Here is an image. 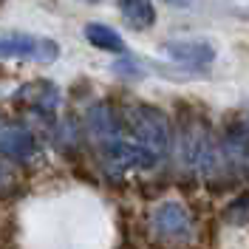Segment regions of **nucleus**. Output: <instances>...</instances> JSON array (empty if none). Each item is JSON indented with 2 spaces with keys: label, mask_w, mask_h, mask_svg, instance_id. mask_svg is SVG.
<instances>
[{
  "label": "nucleus",
  "mask_w": 249,
  "mask_h": 249,
  "mask_svg": "<svg viewBox=\"0 0 249 249\" xmlns=\"http://www.w3.org/2000/svg\"><path fill=\"white\" fill-rule=\"evenodd\" d=\"M178 156L190 170H196L201 178H215L224 170V150L215 136L201 122H184L178 136Z\"/></svg>",
  "instance_id": "2"
},
{
  "label": "nucleus",
  "mask_w": 249,
  "mask_h": 249,
  "mask_svg": "<svg viewBox=\"0 0 249 249\" xmlns=\"http://www.w3.org/2000/svg\"><path fill=\"white\" fill-rule=\"evenodd\" d=\"M224 218H227L230 224H238V227L249 224V196H241V198H235L232 204H227Z\"/></svg>",
  "instance_id": "12"
},
{
  "label": "nucleus",
  "mask_w": 249,
  "mask_h": 249,
  "mask_svg": "<svg viewBox=\"0 0 249 249\" xmlns=\"http://www.w3.org/2000/svg\"><path fill=\"white\" fill-rule=\"evenodd\" d=\"M82 34H85V40H88L93 48H99V51H110V54H119V57L127 54V46H124L122 34L116 29H110V26H105V23H85Z\"/></svg>",
  "instance_id": "9"
},
{
  "label": "nucleus",
  "mask_w": 249,
  "mask_h": 249,
  "mask_svg": "<svg viewBox=\"0 0 249 249\" xmlns=\"http://www.w3.org/2000/svg\"><path fill=\"white\" fill-rule=\"evenodd\" d=\"M150 227H153V232L161 241H170V244H181L193 232L190 215H187V210L178 201L159 204L153 210V215H150Z\"/></svg>",
  "instance_id": "5"
},
{
  "label": "nucleus",
  "mask_w": 249,
  "mask_h": 249,
  "mask_svg": "<svg viewBox=\"0 0 249 249\" xmlns=\"http://www.w3.org/2000/svg\"><path fill=\"white\" fill-rule=\"evenodd\" d=\"M119 3V12H122L124 23L133 26L136 31L150 29L156 23V6L153 0H116Z\"/></svg>",
  "instance_id": "10"
},
{
  "label": "nucleus",
  "mask_w": 249,
  "mask_h": 249,
  "mask_svg": "<svg viewBox=\"0 0 249 249\" xmlns=\"http://www.w3.org/2000/svg\"><path fill=\"white\" fill-rule=\"evenodd\" d=\"M247 164H249V153H247Z\"/></svg>",
  "instance_id": "15"
},
{
  "label": "nucleus",
  "mask_w": 249,
  "mask_h": 249,
  "mask_svg": "<svg viewBox=\"0 0 249 249\" xmlns=\"http://www.w3.org/2000/svg\"><path fill=\"white\" fill-rule=\"evenodd\" d=\"M54 142L62 153H74L82 142V124L74 119V116H65L57 122V130H54Z\"/></svg>",
  "instance_id": "11"
},
{
  "label": "nucleus",
  "mask_w": 249,
  "mask_h": 249,
  "mask_svg": "<svg viewBox=\"0 0 249 249\" xmlns=\"http://www.w3.org/2000/svg\"><path fill=\"white\" fill-rule=\"evenodd\" d=\"M161 51L184 68H207L215 60V48L207 40H167Z\"/></svg>",
  "instance_id": "8"
},
{
  "label": "nucleus",
  "mask_w": 249,
  "mask_h": 249,
  "mask_svg": "<svg viewBox=\"0 0 249 249\" xmlns=\"http://www.w3.org/2000/svg\"><path fill=\"white\" fill-rule=\"evenodd\" d=\"M0 156L9 161H29L37 156V136L26 124H0Z\"/></svg>",
  "instance_id": "7"
},
{
  "label": "nucleus",
  "mask_w": 249,
  "mask_h": 249,
  "mask_svg": "<svg viewBox=\"0 0 249 249\" xmlns=\"http://www.w3.org/2000/svg\"><path fill=\"white\" fill-rule=\"evenodd\" d=\"M15 102H20L23 108L34 110L43 119H54L57 108H60V102H62V93L48 79H31V82H23L15 91Z\"/></svg>",
  "instance_id": "4"
},
{
  "label": "nucleus",
  "mask_w": 249,
  "mask_h": 249,
  "mask_svg": "<svg viewBox=\"0 0 249 249\" xmlns=\"http://www.w3.org/2000/svg\"><path fill=\"white\" fill-rule=\"evenodd\" d=\"M82 3H99V0H82Z\"/></svg>",
  "instance_id": "14"
},
{
  "label": "nucleus",
  "mask_w": 249,
  "mask_h": 249,
  "mask_svg": "<svg viewBox=\"0 0 249 249\" xmlns=\"http://www.w3.org/2000/svg\"><path fill=\"white\" fill-rule=\"evenodd\" d=\"M113 71L116 74H124V77H142V68L133 60H119L113 65Z\"/></svg>",
  "instance_id": "13"
},
{
  "label": "nucleus",
  "mask_w": 249,
  "mask_h": 249,
  "mask_svg": "<svg viewBox=\"0 0 249 249\" xmlns=\"http://www.w3.org/2000/svg\"><path fill=\"white\" fill-rule=\"evenodd\" d=\"M31 60L40 65H51L60 57V46L48 37H29V34H12L0 40V60Z\"/></svg>",
  "instance_id": "3"
},
{
  "label": "nucleus",
  "mask_w": 249,
  "mask_h": 249,
  "mask_svg": "<svg viewBox=\"0 0 249 249\" xmlns=\"http://www.w3.org/2000/svg\"><path fill=\"white\" fill-rule=\"evenodd\" d=\"M82 127H85L88 136L96 142V147L124 133L122 113L113 108V105H108V102H96V105H91L88 113H85V124H82Z\"/></svg>",
  "instance_id": "6"
},
{
  "label": "nucleus",
  "mask_w": 249,
  "mask_h": 249,
  "mask_svg": "<svg viewBox=\"0 0 249 249\" xmlns=\"http://www.w3.org/2000/svg\"><path fill=\"white\" fill-rule=\"evenodd\" d=\"M124 133L133 142H139L147 153H153L159 161L170 153L173 133L167 116L153 105H127L122 113Z\"/></svg>",
  "instance_id": "1"
}]
</instances>
